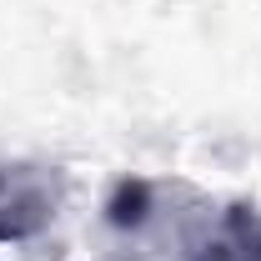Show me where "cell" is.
Wrapping results in <instances>:
<instances>
[{"label":"cell","mask_w":261,"mask_h":261,"mask_svg":"<svg viewBox=\"0 0 261 261\" xmlns=\"http://www.w3.org/2000/svg\"><path fill=\"white\" fill-rule=\"evenodd\" d=\"M61 206V171L56 166H0V241H25L50 226Z\"/></svg>","instance_id":"cell-1"},{"label":"cell","mask_w":261,"mask_h":261,"mask_svg":"<svg viewBox=\"0 0 261 261\" xmlns=\"http://www.w3.org/2000/svg\"><path fill=\"white\" fill-rule=\"evenodd\" d=\"M191 261H261V211L236 201L186 241Z\"/></svg>","instance_id":"cell-2"},{"label":"cell","mask_w":261,"mask_h":261,"mask_svg":"<svg viewBox=\"0 0 261 261\" xmlns=\"http://www.w3.org/2000/svg\"><path fill=\"white\" fill-rule=\"evenodd\" d=\"M146 201H151L146 181H121V191L111 196V221L116 226H141L146 221Z\"/></svg>","instance_id":"cell-3"}]
</instances>
